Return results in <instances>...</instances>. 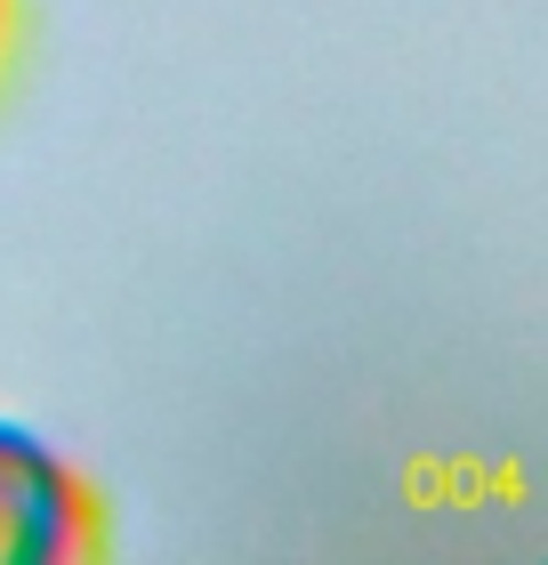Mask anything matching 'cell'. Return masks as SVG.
<instances>
[{
    "label": "cell",
    "mask_w": 548,
    "mask_h": 565,
    "mask_svg": "<svg viewBox=\"0 0 548 565\" xmlns=\"http://www.w3.org/2000/svg\"><path fill=\"white\" fill-rule=\"evenodd\" d=\"M89 550H97L89 484L33 428L0 420V565H65Z\"/></svg>",
    "instance_id": "obj_1"
},
{
    "label": "cell",
    "mask_w": 548,
    "mask_h": 565,
    "mask_svg": "<svg viewBox=\"0 0 548 565\" xmlns=\"http://www.w3.org/2000/svg\"><path fill=\"white\" fill-rule=\"evenodd\" d=\"M0 33H9V0H0Z\"/></svg>",
    "instance_id": "obj_2"
}]
</instances>
